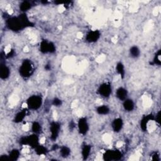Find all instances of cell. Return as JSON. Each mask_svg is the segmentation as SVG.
Returning <instances> with one entry per match:
<instances>
[{"label": "cell", "instance_id": "5", "mask_svg": "<svg viewBox=\"0 0 161 161\" xmlns=\"http://www.w3.org/2000/svg\"><path fill=\"white\" fill-rule=\"evenodd\" d=\"M122 157V153L119 150H108L103 154V159L107 161L119 160Z\"/></svg>", "mask_w": 161, "mask_h": 161}, {"label": "cell", "instance_id": "15", "mask_svg": "<svg viewBox=\"0 0 161 161\" xmlns=\"http://www.w3.org/2000/svg\"><path fill=\"white\" fill-rule=\"evenodd\" d=\"M27 111L25 109L22 110L21 111H19V112L16 113V115H15L13 121L16 123H19L23 121V120H24V119L25 118L27 115Z\"/></svg>", "mask_w": 161, "mask_h": 161}, {"label": "cell", "instance_id": "30", "mask_svg": "<svg viewBox=\"0 0 161 161\" xmlns=\"http://www.w3.org/2000/svg\"><path fill=\"white\" fill-rule=\"evenodd\" d=\"M0 160H9V157L7 155H3L0 157Z\"/></svg>", "mask_w": 161, "mask_h": 161}, {"label": "cell", "instance_id": "12", "mask_svg": "<svg viewBox=\"0 0 161 161\" xmlns=\"http://www.w3.org/2000/svg\"><path fill=\"white\" fill-rule=\"evenodd\" d=\"M10 75V70L9 67L5 64L1 63V66H0V78L1 79H7L9 78Z\"/></svg>", "mask_w": 161, "mask_h": 161}, {"label": "cell", "instance_id": "11", "mask_svg": "<svg viewBox=\"0 0 161 161\" xmlns=\"http://www.w3.org/2000/svg\"><path fill=\"white\" fill-rule=\"evenodd\" d=\"M154 116L152 114L144 116L140 121V128L143 131H146L148 123L151 120H154Z\"/></svg>", "mask_w": 161, "mask_h": 161}, {"label": "cell", "instance_id": "1", "mask_svg": "<svg viewBox=\"0 0 161 161\" xmlns=\"http://www.w3.org/2000/svg\"><path fill=\"white\" fill-rule=\"evenodd\" d=\"M34 72V66L32 62L28 59L24 60L19 69V72L21 76L24 78H28L32 75Z\"/></svg>", "mask_w": 161, "mask_h": 161}, {"label": "cell", "instance_id": "10", "mask_svg": "<svg viewBox=\"0 0 161 161\" xmlns=\"http://www.w3.org/2000/svg\"><path fill=\"white\" fill-rule=\"evenodd\" d=\"M101 37V33L99 30H92L87 34L86 40L89 43L96 42Z\"/></svg>", "mask_w": 161, "mask_h": 161}, {"label": "cell", "instance_id": "20", "mask_svg": "<svg viewBox=\"0 0 161 161\" xmlns=\"http://www.w3.org/2000/svg\"><path fill=\"white\" fill-rule=\"evenodd\" d=\"M116 70L118 74H119L121 78L123 79L125 78V67L121 63H119L116 66Z\"/></svg>", "mask_w": 161, "mask_h": 161}, {"label": "cell", "instance_id": "22", "mask_svg": "<svg viewBox=\"0 0 161 161\" xmlns=\"http://www.w3.org/2000/svg\"><path fill=\"white\" fill-rule=\"evenodd\" d=\"M130 54L133 58H137L140 56V51L137 46H132L130 49Z\"/></svg>", "mask_w": 161, "mask_h": 161}, {"label": "cell", "instance_id": "33", "mask_svg": "<svg viewBox=\"0 0 161 161\" xmlns=\"http://www.w3.org/2000/svg\"><path fill=\"white\" fill-rule=\"evenodd\" d=\"M58 148H59V146H58L57 144L54 145L53 147H52V150H53V151H55V150H57Z\"/></svg>", "mask_w": 161, "mask_h": 161}, {"label": "cell", "instance_id": "4", "mask_svg": "<svg viewBox=\"0 0 161 161\" xmlns=\"http://www.w3.org/2000/svg\"><path fill=\"white\" fill-rule=\"evenodd\" d=\"M42 102V98L40 96L34 95L27 100V106L30 110H37L41 107Z\"/></svg>", "mask_w": 161, "mask_h": 161}, {"label": "cell", "instance_id": "9", "mask_svg": "<svg viewBox=\"0 0 161 161\" xmlns=\"http://www.w3.org/2000/svg\"><path fill=\"white\" fill-rule=\"evenodd\" d=\"M78 127L79 133L82 135H86L89 130V124L87 119L84 117L80 118L78 121Z\"/></svg>", "mask_w": 161, "mask_h": 161}, {"label": "cell", "instance_id": "18", "mask_svg": "<svg viewBox=\"0 0 161 161\" xmlns=\"http://www.w3.org/2000/svg\"><path fill=\"white\" fill-rule=\"evenodd\" d=\"M110 111L109 107H108L106 105H101V106H99L96 108V112L101 115H108Z\"/></svg>", "mask_w": 161, "mask_h": 161}, {"label": "cell", "instance_id": "7", "mask_svg": "<svg viewBox=\"0 0 161 161\" xmlns=\"http://www.w3.org/2000/svg\"><path fill=\"white\" fill-rule=\"evenodd\" d=\"M98 93L104 98H108L112 92L111 86L109 83H104L101 84L98 89Z\"/></svg>", "mask_w": 161, "mask_h": 161}, {"label": "cell", "instance_id": "28", "mask_svg": "<svg viewBox=\"0 0 161 161\" xmlns=\"http://www.w3.org/2000/svg\"><path fill=\"white\" fill-rule=\"evenodd\" d=\"M154 120H156V121L158 123V124H160V111L156 115V116L154 117Z\"/></svg>", "mask_w": 161, "mask_h": 161}, {"label": "cell", "instance_id": "8", "mask_svg": "<svg viewBox=\"0 0 161 161\" xmlns=\"http://www.w3.org/2000/svg\"><path fill=\"white\" fill-rule=\"evenodd\" d=\"M60 130V125L59 122L52 121L50 125V132L51 133V139L52 140H56L59 137Z\"/></svg>", "mask_w": 161, "mask_h": 161}, {"label": "cell", "instance_id": "24", "mask_svg": "<svg viewBox=\"0 0 161 161\" xmlns=\"http://www.w3.org/2000/svg\"><path fill=\"white\" fill-rule=\"evenodd\" d=\"M35 150L36 154L37 155H39V156L46 154L48 152V150L47 149V148L45 147L44 146L40 145V144L35 148Z\"/></svg>", "mask_w": 161, "mask_h": 161}, {"label": "cell", "instance_id": "29", "mask_svg": "<svg viewBox=\"0 0 161 161\" xmlns=\"http://www.w3.org/2000/svg\"><path fill=\"white\" fill-rule=\"evenodd\" d=\"M152 160H160L159 155L158 153H155L152 156Z\"/></svg>", "mask_w": 161, "mask_h": 161}, {"label": "cell", "instance_id": "16", "mask_svg": "<svg viewBox=\"0 0 161 161\" xmlns=\"http://www.w3.org/2000/svg\"><path fill=\"white\" fill-rule=\"evenodd\" d=\"M123 107L125 110L127 111H132L134 109L135 104L132 100H130V99H126L125 100L123 101Z\"/></svg>", "mask_w": 161, "mask_h": 161}, {"label": "cell", "instance_id": "31", "mask_svg": "<svg viewBox=\"0 0 161 161\" xmlns=\"http://www.w3.org/2000/svg\"><path fill=\"white\" fill-rule=\"evenodd\" d=\"M14 54H15V52L13 50H11L10 52H9L7 55H6V58H10V57H13L14 55Z\"/></svg>", "mask_w": 161, "mask_h": 161}, {"label": "cell", "instance_id": "6", "mask_svg": "<svg viewBox=\"0 0 161 161\" xmlns=\"http://www.w3.org/2000/svg\"><path fill=\"white\" fill-rule=\"evenodd\" d=\"M40 51L43 54H52L56 51V48L53 42H48L45 40H43L40 45Z\"/></svg>", "mask_w": 161, "mask_h": 161}, {"label": "cell", "instance_id": "25", "mask_svg": "<svg viewBox=\"0 0 161 161\" xmlns=\"http://www.w3.org/2000/svg\"><path fill=\"white\" fill-rule=\"evenodd\" d=\"M32 130L34 133L38 134L42 131V126L38 121H34L32 125Z\"/></svg>", "mask_w": 161, "mask_h": 161}, {"label": "cell", "instance_id": "26", "mask_svg": "<svg viewBox=\"0 0 161 161\" xmlns=\"http://www.w3.org/2000/svg\"><path fill=\"white\" fill-rule=\"evenodd\" d=\"M160 56H161V51H160V50H159V51L156 52V55H155V56H154V57L152 64L160 66V65L161 64V59H160Z\"/></svg>", "mask_w": 161, "mask_h": 161}, {"label": "cell", "instance_id": "19", "mask_svg": "<svg viewBox=\"0 0 161 161\" xmlns=\"http://www.w3.org/2000/svg\"><path fill=\"white\" fill-rule=\"evenodd\" d=\"M20 151L18 149H13L10 152L8 155L9 160H11V161L17 160L20 157Z\"/></svg>", "mask_w": 161, "mask_h": 161}, {"label": "cell", "instance_id": "27", "mask_svg": "<svg viewBox=\"0 0 161 161\" xmlns=\"http://www.w3.org/2000/svg\"><path fill=\"white\" fill-rule=\"evenodd\" d=\"M52 104L55 107H60L63 104V101L58 98H55L52 100Z\"/></svg>", "mask_w": 161, "mask_h": 161}, {"label": "cell", "instance_id": "34", "mask_svg": "<svg viewBox=\"0 0 161 161\" xmlns=\"http://www.w3.org/2000/svg\"><path fill=\"white\" fill-rule=\"evenodd\" d=\"M41 3H43V4H47V3H48V1H42Z\"/></svg>", "mask_w": 161, "mask_h": 161}, {"label": "cell", "instance_id": "13", "mask_svg": "<svg viewBox=\"0 0 161 161\" xmlns=\"http://www.w3.org/2000/svg\"><path fill=\"white\" fill-rule=\"evenodd\" d=\"M111 126H112V128L115 132H119L123 128V121L120 118H117L113 121Z\"/></svg>", "mask_w": 161, "mask_h": 161}, {"label": "cell", "instance_id": "3", "mask_svg": "<svg viewBox=\"0 0 161 161\" xmlns=\"http://www.w3.org/2000/svg\"><path fill=\"white\" fill-rule=\"evenodd\" d=\"M20 144L23 145H29L30 147L35 148L39 144V138L37 134L34 133L28 137H22L20 140Z\"/></svg>", "mask_w": 161, "mask_h": 161}, {"label": "cell", "instance_id": "23", "mask_svg": "<svg viewBox=\"0 0 161 161\" xmlns=\"http://www.w3.org/2000/svg\"><path fill=\"white\" fill-rule=\"evenodd\" d=\"M71 154V149L70 148L67 147V146H63L60 148V156L64 157H67L69 156Z\"/></svg>", "mask_w": 161, "mask_h": 161}, {"label": "cell", "instance_id": "17", "mask_svg": "<svg viewBox=\"0 0 161 161\" xmlns=\"http://www.w3.org/2000/svg\"><path fill=\"white\" fill-rule=\"evenodd\" d=\"M91 147L89 145H84L82 148V157L83 160H87L89 156Z\"/></svg>", "mask_w": 161, "mask_h": 161}, {"label": "cell", "instance_id": "14", "mask_svg": "<svg viewBox=\"0 0 161 161\" xmlns=\"http://www.w3.org/2000/svg\"><path fill=\"white\" fill-rule=\"evenodd\" d=\"M116 96L121 101H124L127 99L128 96V91L124 88L120 87L116 90Z\"/></svg>", "mask_w": 161, "mask_h": 161}, {"label": "cell", "instance_id": "32", "mask_svg": "<svg viewBox=\"0 0 161 161\" xmlns=\"http://www.w3.org/2000/svg\"><path fill=\"white\" fill-rule=\"evenodd\" d=\"M69 127H70V129H71V130H73L74 128H75V123H74V121L71 122Z\"/></svg>", "mask_w": 161, "mask_h": 161}, {"label": "cell", "instance_id": "2", "mask_svg": "<svg viewBox=\"0 0 161 161\" xmlns=\"http://www.w3.org/2000/svg\"><path fill=\"white\" fill-rule=\"evenodd\" d=\"M6 25L9 30L13 32H18L25 28V27L18 16L9 17L6 20Z\"/></svg>", "mask_w": 161, "mask_h": 161}, {"label": "cell", "instance_id": "21", "mask_svg": "<svg viewBox=\"0 0 161 161\" xmlns=\"http://www.w3.org/2000/svg\"><path fill=\"white\" fill-rule=\"evenodd\" d=\"M32 7V5L30 2L27 1H24L22 2L20 5V10L22 12H23V13H25V12L28 11L30 9H31Z\"/></svg>", "mask_w": 161, "mask_h": 161}]
</instances>
